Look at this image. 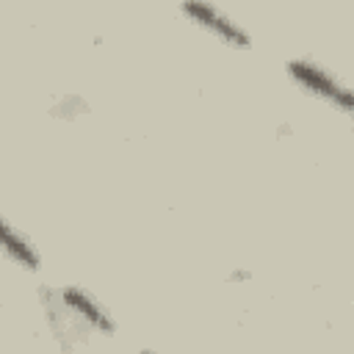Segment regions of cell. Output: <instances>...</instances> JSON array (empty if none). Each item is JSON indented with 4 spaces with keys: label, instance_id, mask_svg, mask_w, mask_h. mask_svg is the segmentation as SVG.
Wrapping results in <instances>:
<instances>
[{
    "label": "cell",
    "instance_id": "obj_2",
    "mask_svg": "<svg viewBox=\"0 0 354 354\" xmlns=\"http://www.w3.org/2000/svg\"><path fill=\"white\" fill-rule=\"evenodd\" d=\"M53 299L61 307V313L66 318H75L80 326L94 329L100 335H113L116 332V321L111 318V313L88 290H83L77 285H64Z\"/></svg>",
    "mask_w": 354,
    "mask_h": 354
},
{
    "label": "cell",
    "instance_id": "obj_4",
    "mask_svg": "<svg viewBox=\"0 0 354 354\" xmlns=\"http://www.w3.org/2000/svg\"><path fill=\"white\" fill-rule=\"evenodd\" d=\"M3 252H6V257H8L11 263H17V266L25 268V271H39V268H41V254H39V249L30 243V238H28L22 230H17L8 218H3Z\"/></svg>",
    "mask_w": 354,
    "mask_h": 354
},
{
    "label": "cell",
    "instance_id": "obj_5",
    "mask_svg": "<svg viewBox=\"0 0 354 354\" xmlns=\"http://www.w3.org/2000/svg\"><path fill=\"white\" fill-rule=\"evenodd\" d=\"M138 354H155V351H149V348H141V351H138Z\"/></svg>",
    "mask_w": 354,
    "mask_h": 354
},
{
    "label": "cell",
    "instance_id": "obj_1",
    "mask_svg": "<svg viewBox=\"0 0 354 354\" xmlns=\"http://www.w3.org/2000/svg\"><path fill=\"white\" fill-rule=\"evenodd\" d=\"M285 72L290 75V80L301 91L313 94L315 100H321V102L332 105L335 111H340V113L354 119V88L346 86L324 64H318L313 58H304V55L301 58H288L285 61Z\"/></svg>",
    "mask_w": 354,
    "mask_h": 354
},
{
    "label": "cell",
    "instance_id": "obj_3",
    "mask_svg": "<svg viewBox=\"0 0 354 354\" xmlns=\"http://www.w3.org/2000/svg\"><path fill=\"white\" fill-rule=\"evenodd\" d=\"M180 11H183L194 25H199V28L207 30V33H213V36L221 39L224 44L238 47V50H249V47H252L249 30H246L241 22H235L227 11H221V8L210 6V3H183Z\"/></svg>",
    "mask_w": 354,
    "mask_h": 354
}]
</instances>
